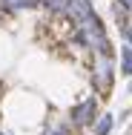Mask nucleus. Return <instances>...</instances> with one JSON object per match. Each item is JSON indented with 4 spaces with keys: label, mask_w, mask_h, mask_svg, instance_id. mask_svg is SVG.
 Instances as JSON below:
<instances>
[{
    "label": "nucleus",
    "mask_w": 132,
    "mask_h": 135,
    "mask_svg": "<svg viewBox=\"0 0 132 135\" xmlns=\"http://www.w3.org/2000/svg\"><path fill=\"white\" fill-rule=\"evenodd\" d=\"M121 72H124L126 78H132V46L129 43L121 46Z\"/></svg>",
    "instance_id": "6"
},
{
    "label": "nucleus",
    "mask_w": 132,
    "mask_h": 135,
    "mask_svg": "<svg viewBox=\"0 0 132 135\" xmlns=\"http://www.w3.org/2000/svg\"><path fill=\"white\" fill-rule=\"evenodd\" d=\"M95 15V6L89 3V0H66V9H63V17L66 20H72L75 26L83 23V20H89Z\"/></svg>",
    "instance_id": "3"
},
{
    "label": "nucleus",
    "mask_w": 132,
    "mask_h": 135,
    "mask_svg": "<svg viewBox=\"0 0 132 135\" xmlns=\"http://www.w3.org/2000/svg\"><path fill=\"white\" fill-rule=\"evenodd\" d=\"M115 83V63L112 57H104V55H95V66H92V86L106 95Z\"/></svg>",
    "instance_id": "1"
},
{
    "label": "nucleus",
    "mask_w": 132,
    "mask_h": 135,
    "mask_svg": "<svg viewBox=\"0 0 132 135\" xmlns=\"http://www.w3.org/2000/svg\"><path fill=\"white\" fill-rule=\"evenodd\" d=\"M115 3H118L124 12H129V15H132V0H115Z\"/></svg>",
    "instance_id": "8"
},
{
    "label": "nucleus",
    "mask_w": 132,
    "mask_h": 135,
    "mask_svg": "<svg viewBox=\"0 0 132 135\" xmlns=\"http://www.w3.org/2000/svg\"><path fill=\"white\" fill-rule=\"evenodd\" d=\"M40 0H0V9L6 12H23V9H35Z\"/></svg>",
    "instance_id": "5"
},
{
    "label": "nucleus",
    "mask_w": 132,
    "mask_h": 135,
    "mask_svg": "<svg viewBox=\"0 0 132 135\" xmlns=\"http://www.w3.org/2000/svg\"><path fill=\"white\" fill-rule=\"evenodd\" d=\"M43 135H72V127L63 124V121H49L46 129H43Z\"/></svg>",
    "instance_id": "7"
},
{
    "label": "nucleus",
    "mask_w": 132,
    "mask_h": 135,
    "mask_svg": "<svg viewBox=\"0 0 132 135\" xmlns=\"http://www.w3.org/2000/svg\"><path fill=\"white\" fill-rule=\"evenodd\" d=\"M112 127H115V118L109 115V112H98V118L92 121V129H95V135H109L112 132Z\"/></svg>",
    "instance_id": "4"
},
{
    "label": "nucleus",
    "mask_w": 132,
    "mask_h": 135,
    "mask_svg": "<svg viewBox=\"0 0 132 135\" xmlns=\"http://www.w3.org/2000/svg\"><path fill=\"white\" fill-rule=\"evenodd\" d=\"M98 107H101V101L95 98V95H89V98H83L80 104L69 109V124L72 127H92V121L98 118Z\"/></svg>",
    "instance_id": "2"
}]
</instances>
